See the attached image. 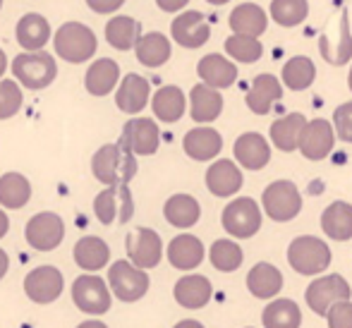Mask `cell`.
Masks as SVG:
<instances>
[{
  "label": "cell",
  "instance_id": "37",
  "mask_svg": "<svg viewBox=\"0 0 352 328\" xmlns=\"http://www.w3.org/2000/svg\"><path fill=\"white\" fill-rule=\"evenodd\" d=\"M142 39V27L137 19L120 14V17H113L106 24V41L111 43L118 51H130L137 46V41Z\"/></svg>",
  "mask_w": 352,
  "mask_h": 328
},
{
  "label": "cell",
  "instance_id": "3",
  "mask_svg": "<svg viewBox=\"0 0 352 328\" xmlns=\"http://www.w3.org/2000/svg\"><path fill=\"white\" fill-rule=\"evenodd\" d=\"M53 46H56V53L63 61L77 65V63H87L89 58H94V53H96V34L87 24L67 22L56 32Z\"/></svg>",
  "mask_w": 352,
  "mask_h": 328
},
{
  "label": "cell",
  "instance_id": "43",
  "mask_svg": "<svg viewBox=\"0 0 352 328\" xmlns=\"http://www.w3.org/2000/svg\"><path fill=\"white\" fill-rule=\"evenodd\" d=\"M309 14L307 0H274L271 3V17L280 27H297Z\"/></svg>",
  "mask_w": 352,
  "mask_h": 328
},
{
  "label": "cell",
  "instance_id": "49",
  "mask_svg": "<svg viewBox=\"0 0 352 328\" xmlns=\"http://www.w3.org/2000/svg\"><path fill=\"white\" fill-rule=\"evenodd\" d=\"M8 230H10V218H8V213L0 208V240L8 235Z\"/></svg>",
  "mask_w": 352,
  "mask_h": 328
},
{
  "label": "cell",
  "instance_id": "45",
  "mask_svg": "<svg viewBox=\"0 0 352 328\" xmlns=\"http://www.w3.org/2000/svg\"><path fill=\"white\" fill-rule=\"evenodd\" d=\"M333 130L338 134V139L352 144V103H343L336 108L333 113Z\"/></svg>",
  "mask_w": 352,
  "mask_h": 328
},
{
  "label": "cell",
  "instance_id": "11",
  "mask_svg": "<svg viewBox=\"0 0 352 328\" xmlns=\"http://www.w3.org/2000/svg\"><path fill=\"white\" fill-rule=\"evenodd\" d=\"M63 287H65V278L56 266H36L24 278V295L34 305H53L63 295Z\"/></svg>",
  "mask_w": 352,
  "mask_h": 328
},
{
  "label": "cell",
  "instance_id": "48",
  "mask_svg": "<svg viewBox=\"0 0 352 328\" xmlns=\"http://www.w3.org/2000/svg\"><path fill=\"white\" fill-rule=\"evenodd\" d=\"M156 3H158V8H161L163 12H177V10L185 8L190 0H156Z\"/></svg>",
  "mask_w": 352,
  "mask_h": 328
},
{
  "label": "cell",
  "instance_id": "17",
  "mask_svg": "<svg viewBox=\"0 0 352 328\" xmlns=\"http://www.w3.org/2000/svg\"><path fill=\"white\" fill-rule=\"evenodd\" d=\"M232 153H235V161L247 171H261L271 161V146L259 132H245L242 137H237Z\"/></svg>",
  "mask_w": 352,
  "mask_h": 328
},
{
  "label": "cell",
  "instance_id": "28",
  "mask_svg": "<svg viewBox=\"0 0 352 328\" xmlns=\"http://www.w3.org/2000/svg\"><path fill=\"white\" fill-rule=\"evenodd\" d=\"M197 72H199V77H201V84H206V87H211V89H226L237 79L235 63L218 56V53H209V56L201 58Z\"/></svg>",
  "mask_w": 352,
  "mask_h": 328
},
{
  "label": "cell",
  "instance_id": "52",
  "mask_svg": "<svg viewBox=\"0 0 352 328\" xmlns=\"http://www.w3.org/2000/svg\"><path fill=\"white\" fill-rule=\"evenodd\" d=\"M77 328H108L103 321H98V319H91V321H84V324H79Z\"/></svg>",
  "mask_w": 352,
  "mask_h": 328
},
{
  "label": "cell",
  "instance_id": "4",
  "mask_svg": "<svg viewBox=\"0 0 352 328\" xmlns=\"http://www.w3.org/2000/svg\"><path fill=\"white\" fill-rule=\"evenodd\" d=\"M352 300V287L340 273H329V276H319L316 281L309 283L305 290V302L316 316H326L331 307L338 302Z\"/></svg>",
  "mask_w": 352,
  "mask_h": 328
},
{
  "label": "cell",
  "instance_id": "34",
  "mask_svg": "<svg viewBox=\"0 0 352 328\" xmlns=\"http://www.w3.org/2000/svg\"><path fill=\"white\" fill-rule=\"evenodd\" d=\"M163 216L175 228H192L201 218V206L192 195H173L163 206Z\"/></svg>",
  "mask_w": 352,
  "mask_h": 328
},
{
  "label": "cell",
  "instance_id": "35",
  "mask_svg": "<svg viewBox=\"0 0 352 328\" xmlns=\"http://www.w3.org/2000/svg\"><path fill=\"white\" fill-rule=\"evenodd\" d=\"M307 118L302 113H290L271 125V142L280 151H295L300 146V137L305 132Z\"/></svg>",
  "mask_w": 352,
  "mask_h": 328
},
{
  "label": "cell",
  "instance_id": "1",
  "mask_svg": "<svg viewBox=\"0 0 352 328\" xmlns=\"http://www.w3.org/2000/svg\"><path fill=\"white\" fill-rule=\"evenodd\" d=\"M91 171L106 187H127L137 175V158L120 144H106L91 158Z\"/></svg>",
  "mask_w": 352,
  "mask_h": 328
},
{
  "label": "cell",
  "instance_id": "8",
  "mask_svg": "<svg viewBox=\"0 0 352 328\" xmlns=\"http://www.w3.org/2000/svg\"><path fill=\"white\" fill-rule=\"evenodd\" d=\"M148 273L120 259L108 266V287L120 302H137L148 292Z\"/></svg>",
  "mask_w": 352,
  "mask_h": 328
},
{
  "label": "cell",
  "instance_id": "27",
  "mask_svg": "<svg viewBox=\"0 0 352 328\" xmlns=\"http://www.w3.org/2000/svg\"><path fill=\"white\" fill-rule=\"evenodd\" d=\"M146 103H148V82L135 72L125 74V79H122L120 87H118L116 106L120 108L122 113H127V116H135Z\"/></svg>",
  "mask_w": 352,
  "mask_h": 328
},
{
  "label": "cell",
  "instance_id": "50",
  "mask_svg": "<svg viewBox=\"0 0 352 328\" xmlns=\"http://www.w3.org/2000/svg\"><path fill=\"white\" fill-rule=\"evenodd\" d=\"M8 268H10V259H8V254H5V250H0V281L5 278Z\"/></svg>",
  "mask_w": 352,
  "mask_h": 328
},
{
  "label": "cell",
  "instance_id": "38",
  "mask_svg": "<svg viewBox=\"0 0 352 328\" xmlns=\"http://www.w3.org/2000/svg\"><path fill=\"white\" fill-rule=\"evenodd\" d=\"M319 51H321V58H324L329 65H345V63H350V58H352V34H350V14H348V10H343V12H340L338 41L331 46V43L324 41V39H319Z\"/></svg>",
  "mask_w": 352,
  "mask_h": 328
},
{
  "label": "cell",
  "instance_id": "20",
  "mask_svg": "<svg viewBox=\"0 0 352 328\" xmlns=\"http://www.w3.org/2000/svg\"><path fill=\"white\" fill-rule=\"evenodd\" d=\"M242 171L235 161L230 158H221V161L211 163L206 171V187L211 195L216 197H232L240 192L242 187Z\"/></svg>",
  "mask_w": 352,
  "mask_h": 328
},
{
  "label": "cell",
  "instance_id": "42",
  "mask_svg": "<svg viewBox=\"0 0 352 328\" xmlns=\"http://www.w3.org/2000/svg\"><path fill=\"white\" fill-rule=\"evenodd\" d=\"M226 51L232 61L245 63V65H252V63H256L261 56H264V46L259 43V39L242 36V34H232V36H228Z\"/></svg>",
  "mask_w": 352,
  "mask_h": 328
},
{
  "label": "cell",
  "instance_id": "14",
  "mask_svg": "<svg viewBox=\"0 0 352 328\" xmlns=\"http://www.w3.org/2000/svg\"><path fill=\"white\" fill-rule=\"evenodd\" d=\"M120 146H125L132 156H151L158 151L161 144V132L158 125L148 118H137L125 125V130L120 134Z\"/></svg>",
  "mask_w": 352,
  "mask_h": 328
},
{
  "label": "cell",
  "instance_id": "21",
  "mask_svg": "<svg viewBox=\"0 0 352 328\" xmlns=\"http://www.w3.org/2000/svg\"><path fill=\"white\" fill-rule=\"evenodd\" d=\"M17 43L24 48V53H36L43 51V46L51 39V24L43 14L29 12L24 14L22 19L17 22Z\"/></svg>",
  "mask_w": 352,
  "mask_h": 328
},
{
  "label": "cell",
  "instance_id": "33",
  "mask_svg": "<svg viewBox=\"0 0 352 328\" xmlns=\"http://www.w3.org/2000/svg\"><path fill=\"white\" fill-rule=\"evenodd\" d=\"M151 108H153V116L163 122H177L182 116H185V108H187V98L182 94L180 87H161L156 91L151 101Z\"/></svg>",
  "mask_w": 352,
  "mask_h": 328
},
{
  "label": "cell",
  "instance_id": "10",
  "mask_svg": "<svg viewBox=\"0 0 352 328\" xmlns=\"http://www.w3.org/2000/svg\"><path fill=\"white\" fill-rule=\"evenodd\" d=\"M24 235H27L29 247H34L36 252H53L65 240V223L58 213L41 211L29 218Z\"/></svg>",
  "mask_w": 352,
  "mask_h": 328
},
{
  "label": "cell",
  "instance_id": "54",
  "mask_svg": "<svg viewBox=\"0 0 352 328\" xmlns=\"http://www.w3.org/2000/svg\"><path fill=\"white\" fill-rule=\"evenodd\" d=\"M206 3H211V5H226V3H230V0H206Z\"/></svg>",
  "mask_w": 352,
  "mask_h": 328
},
{
  "label": "cell",
  "instance_id": "29",
  "mask_svg": "<svg viewBox=\"0 0 352 328\" xmlns=\"http://www.w3.org/2000/svg\"><path fill=\"white\" fill-rule=\"evenodd\" d=\"M118 79H120V67L111 58H101V61L91 63L84 77V87L91 96H108L116 89Z\"/></svg>",
  "mask_w": 352,
  "mask_h": 328
},
{
  "label": "cell",
  "instance_id": "56",
  "mask_svg": "<svg viewBox=\"0 0 352 328\" xmlns=\"http://www.w3.org/2000/svg\"><path fill=\"white\" fill-rule=\"evenodd\" d=\"M0 8H3V0H0Z\"/></svg>",
  "mask_w": 352,
  "mask_h": 328
},
{
  "label": "cell",
  "instance_id": "5",
  "mask_svg": "<svg viewBox=\"0 0 352 328\" xmlns=\"http://www.w3.org/2000/svg\"><path fill=\"white\" fill-rule=\"evenodd\" d=\"M221 223L232 240H250L261 228V208L254 199L237 197L223 208Z\"/></svg>",
  "mask_w": 352,
  "mask_h": 328
},
{
  "label": "cell",
  "instance_id": "16",
  "mask_svg": "<svg viewBox=\"0 0 352 328\" xmlns=\"http://www.w3.org/2000/svg\"><path fill=\"white\" fill-rule=\"evenodd\" d=\"M173 39L185 48H201L211 36L209 22L204 19V14L197 10H187L180 12L170 24Z\"/></svg>",
  "mask_w": 352,
  "mask_h": 328
},
{
  "label": "cell",
  "instance_id": "46",
  "mask_svg": "<svg viewBox=\"0 0 352 328\" xmlns=\"http://www.w3.org/2000/svg\"><path fill=\"white\" fill-rule=\"evenodd\" d=\"M326 321H329V328H352V300L331 307Z\"/></svg>",
  "mask_w": 352,
  "mask_h": 328
},
{
  "label": "cell",
  "instance_id": "40",
  "mask_svg": "<svg viewBox=\"0 0 352 328\" xmlns=\"http://www.w3.org/2000/svg\"><path fill=\"white\" fill-rule=\"evenodd\" d=\"M316 79V65L305 56H295L283 65V82L292 91H305Z\"/></svg>",
  "mask_w": 352,
  "mask_h": 328
},
{
  "label": "cell",
  "instance_id": "44",
  "mask_svg": "<svg viewBox=\"0 0 352 328\" xmlns=\"http://www.w3.org/2000/svg\"><path fill=\"white\" fill-rule=\"evenodd\" d=\"M22 108V89L17 82L0 79V120H8Z\"/></svg>",
  "mask_w": 352,
  "mask_h": 328
},
{
  "label": "cell",
  "instance_id": "36",
  "mask_svg": "<svg viewBox=\"0 0 352 328\" xmlns=\"http://www.w3.org/2000/svg\"><path fill=\"white\" fill-rule=\"evenodd\" d=\"M137 61L146 67H161L168 63L170 58V41L163 36L161 32H148L142 34V39L137 41L135 46Z\"/></svg>",
  "mask_w": 352,
  "mask_h": 328
},
{
  "label": "cell",
  "instance_id": "47",
  "mask_svg": "<svg viewBox=\"0 0 352 328\" xmlns=\"http://www.w3.org/2000/svg\"><path fill=\"white\" fill-rule=\"evenodd\" d=\"M125 3V0H87V5L94 10V12H98V14H111V12H116L120 5Z\"/></svg>",
  "mask_w": 352,
  "mask_h": 328
},
{
  "label": "cell",
  "instance_id": "7",
  "mask_svg": "<svg viewBox=\"0 0 352 328\" xmlns=\"http://www.w3.org/2000/svg\"><path fill=\"white\" fill-rule=\"evenodd\" d=\"M12 74L17 77V82L27 89H46L48 84L56 79L58 65L53 61V56H48L46 51L36 53H19L12 61Z\"/></svg>",
  "mask_w": 352,
  "mask_h": 328
},
{
  "label": "cell",
  "instance_id": "53",
  "mask_svg": "<svg viewBox=\"0 0 352 328\" xmlns=\"http://www.w3.org/2000/svg\"><path fill=\"white\" fill-rule=\"evenodd\" d=\"M5 67H8V58H5V51L0 48V77L5 74Z\"/></svg>",
  "mask_w": 352,
  "mask_h": 328
},
{
  "label": "cell",
  "instance_id": "30",
  "mask_svg": "<svg viewBox=\"0 0 352 328\" xmlns=\"http://www.w3.org/2000/svg\"><path fill=\"white\" fill-rule=\"evenodd\" d=\"M264 328H300L302 326V309L295 300L287 297H276L264 307L261 314Z\"/></svg>",
  "mask_w": 352,
  "mask_h": 328
},
{
  "label": "cell",
  "instance_id": "18",
  "mask_svg": "<svg viewBox=\"0 0 352 328\" xmlns=\"http://www.w3.org/2000/svg\"><path fill=\"white\" fill-rule=\"evenodd\" d=\"M173 297L177 300V305L185 307V309H201L211 302L213 287L211 281L199 273H190V276H182L180 281L173 287Z\"/></svg>",
  "mask_w": 352,
  "mask_h": 328
},
{
  "label": "cell",
  "instance_id": "23",
  "mask_svg": "<svg viewBox=\"0 0 352 328\" xmlns=\"http://www.w3.org/2000/svg\"><path fill=\"white\" fill-rule=\"evenodd\" d=\"M280 96H283V84L274 74L264 72L259 77H254V82H252L250 91H247V106L256 116H266L271 111V106L276 101H280Z\"/></svg>",
  "mask_w": 352,
  "mask_h": 328
},
{
  "label": "cell",
  "instance_id": "9",
  "mask_svg": "<svg viewBox=\"0 0 352 328\" xmlns=\"http://www.w3.org/2000/svg\"><path fill=\"white\" fill-rule=\"evenodd\" d=\"M261 208L276 223H287L302 211V195L290 180H276L261 195Z\"/></svg>",
  "mask_w": 352,
  "mask_h": 328
},
{
  "label": "cell",
  "instance_id": "22",
  "mask_svg": "<svg viewBox=\"0 0 352 328\" xmlns=\"http://www.w3.org/2000/svg\"><path fill=\"white\" fill-rule=\"evenodd\" d=\"M182 149L195 161H213L223 149V137L213 127H195L185 134Z\"/></svg>",
  "mask_w": 352,
  "mask_h": 328
},
{
  "label": "cell",
  "instance_id": "31",
  "mask_svg": "<svg viewBox=\"0 0 352 328\" xmlns=\"http://www.w3.org/2000/svg\"><path fill=\"white\" fill-rule=\"evenodd\" d=\"M266 12L254 3L237 5L230 12V29L232 34H242V36L259 39L266 32Z\"/></svg>",
  "mask_w": 352,
  "mask_h": 328
},
{
  "label": "cell",
  "instance_id": "12",
  "mask_svg": "<svg viewBox=\"0 0 352 328\" xmlns=\"http://www.w3.org/2000/svg\"><path fill=\"white\" fill-rule=\"evenodd\" d=\"M94 213L103 226L127 223L135 213V201L127 187H106L94 199Z\"/></svg>",
  "mask_w": 352,
  "mask_h": 328
},
{
  "label": "cell",
  "instance_id": "2",
  "mask_svg": "<svg viewBox=\"0 0 352 328\" xmlns=\"http://www.w3.org/2000/svg\"><path fill=\"white\" fill-rule=\"evenodd\" d=\"M331 247L314 235H300L287 247V263L300 276H319L331 266Z\"/></svg>",
  "mask_w": 352,
  "mask_h": 328
},
{
  "label": "cell",
  "instance_id": "25",
  "mask_svg": "<svg viewBox=\"0 0 352 328\" xmlns=\"http://www.w3.org/2000/svg\"><path fill=\"white\" fill-rule=\"evenodd\" d=\"M72 256H74V263H77L82 271L87 273H96L101 271L103 266H108L111 261V247L96 235H87L82 240H77L72 250Z\"/></svg>",
  "mask_w": 352,
  "mask_h": 328
},
{
  "label": "cell",
  "instance_id": "24",
  "mask_svg": "<svg viewBox=\"0 0 352 328\" xmlns=\"http://www.w3.org/2000/svg\"><path fill=\"white\" fill-rule=\"evenodd\" d=\"M247 290L256 300H276V295L283 290V273L274 263L261 261L247 273Z\"/></svg>",
  "mask_w": 352,
  "mask_h": 328
},
{
  "label": "cell",
  "instance_id": "51",
  "mask_svg": "<svg viewBox=\"0 0 352 328\" xmlns=\"http://www.w3.org/2000/svg\"><path fill=\"white\" fill-rule=\"evenodd\" d=\"M173 328H204V324L197 321V319H185V321H180V324H175Z\"/></svg>",
  "mask_w": 352,
  "mask_h": 328
},
{
  "label": "cell",
  "instance_id": "15",
  "mask_svg": "<svg viewBox=\"0 0 352 328\" xmlns=\"http://www.w3.org/2000/svg\"><path fill=\"white\" fill-rule=\"evenodd\" d=\"M336 144V130L331 127L329 120L316 118V120H307L305 132L300 137V151L309 161H321L333 151Z\"/></svg>",
  "mask_w": 352,
  "mask_h": 328
},
{
  "label": "cell",
  "instance_id": "6",
  "mask_svg": "<svg viewBox=\"0 0 352 328\" xmlns=\"http://www.w3.org/2000/svg\"><path fill=\"white\" fill-rule=\"evenodd\" d=\"M72 302L84 314L101 316L111 309L113 292L108 283L98 278L96 273H84L72 283Z\"/></svg>",
  "mask_w": 352,
  "mask_h": 328
},
{
  "label": "cell",
  "instance_id": "13",
  "mask_svg": "<svg viewBox=\"0 0 352 328\" xmlns=\"http://www.w3.org/2000/svg\"><path fill=\"white\" fill-rule=\"evenodd\" d=\"M125 250H127V261L132 266L148 271V268L158 266L163 259V242L161 235L151 228H137L127 235L125 240Z\"/></svg>",
  "mask_w": 352,
  "mask_h": 328
},
{
  "label": "cell",
  "instance_id": "19",
  "mask_svg": "<svg viewBox=\"0 0 352 328\" xmlns=\"http://www.w3.org/2000/svg\"><path fill=\"white\" fill-rule=\"evenodd\" d=\"M204 254L206 252H204L201 240L190 235V232H182V235L173 237L166 250L168 261H170V266L177 268V271H195V268L204 261Z\"/></svg>",
  "mask_w": 352,
  "mask_h": 328
},
{
  "label": "cell",
  "instance_id": "55",
  "mask_svg": "<svg viewBox=\"0 0 352 328\" xmlns=\"http://www.w3.org/2000/svg\"><path fill=\"white\" fill-rule=\"evenodd\" d=\"M348 87H350V91H352V69H350V77H348Z\"/></svg>",
  "mask_w": 352,
  "mask_h": 328
},
{
  "label": "cell",
  "instance_id": "39",
  "mask_svg": "<svg viewBox=\"0 0 352 328\" xmlns=\"http://www.w3.org/2000/svg\"><path fill=\"white\" fill-rule=\"evenodd\" d=\"M32 199V182L22 173H5L0 177V206L22 208Z\"/></svg>",
  "mask_w": 352,
  "mask_h": 328
},
{
  "label": "cell",
  "instance_id": "41",
  "mask_svg": "<svg viewBox=\"0 0 352 328\" xmlns=\"http://www.w3.org/2000/svg\"><path fill=\"white\" fill-rule=\"evenodd\" d=\"M211 266L221 273H232L242 266L245 261V252L235 240H216L209 250Z\"/></svg>",
  "mask_w": 352,
  "mask_h": 328
},
{
  "label": "cell",
  "instance_id": "26",
  "mask_svg": "<svg viewBox=\"0 0 352 328\" xmlns=\"http://www.w3.org/2000/svg\"><path fill=\"white\" fill-rule=\"evenodd\" d=\"M321 230L336 242L352 240V204L333 201L321 213Z\"/></svg>",
  "mask_w": 352,
  "mask_h": 328
},
{
  "label": "cell",
  "instance_id": "32",
  "mask_svg": "<svg viewBox=\"0 0 352 328\" xmlns=\"http://www.w3.org/2000/svg\"><path fill=\"white\" fill-rule=\"evenodd\" d=\"M223 111V96L218 89H211L206 84H197L190 91V113L192 120L197 122H211L221 116Z\"/></svg>",
  "mask_w": 352,
  "mask_h": 328
}]
</instances>
